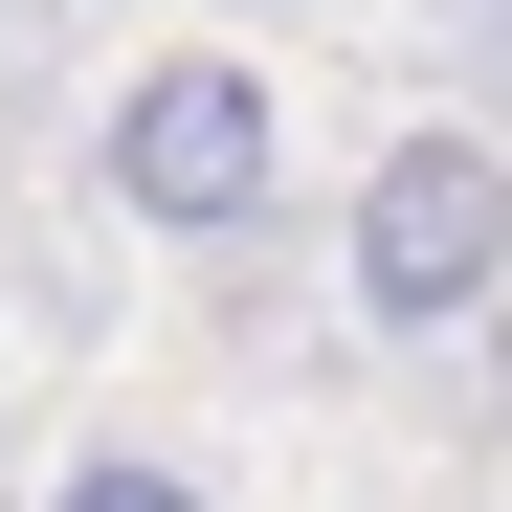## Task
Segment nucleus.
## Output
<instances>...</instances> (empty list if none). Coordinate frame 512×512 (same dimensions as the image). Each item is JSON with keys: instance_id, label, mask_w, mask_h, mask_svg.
<instances>
[{"instance_id": "nucleus-1", "label": "nucleus", "mask_w": 512, "mask_h": 512, "mask_svg": "<svg viewBox=\"0 0 512 512\" xmlns=\"http://www.w3.org/2000/svg\"><path fill=\"white\" fill-rule=\"evenodd\" d=\"M334 290H357V334H468L512 290V156L490 134H379L357 223H334Z\"/></svg>"}, {"instance_id": "nucleus-2", "label": "nucleus", "mask_w": 512, "mask_h": 512, "mask_svg": "<svg viewBox=\"0 0 512 512\" xmlns=\"http://www.w3.org/2000/svg\"><path fill=\"white\" fill-rule=\"evenodd\" d=\"M90 179H112L156 245H223L245 201L290 179V112H268V67H245V45H156L134 90H112V134H90Z\"/></svg>"}, {"instance_id": "nucleus-3", "label": "nucleus", "mask_w": 512, "mask_h": 512, "mask_svg": "<svg viewBox=\"0 0 512 512\" xmlns=\"http://www.w3.org/2000/svg\"><path fill=\"white\" fill-rule=\"evenodd\" d=\"M45 512H223V490H201V468H156V446H90Z\"/></svg>"}]
</instances>
